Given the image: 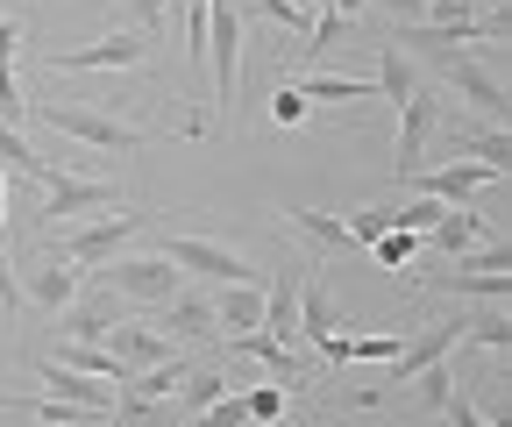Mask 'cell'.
<instances>
[{
	"instance_id": "1",
	"label": "cell",
	"mask_w": 512,
	"mask_h": 427,
	"mask_svg": "<svg viewBox=\"0 0 512 427\" xmlns=\"http://www.w3.org/2000/svg\"><path fill=\"white\" fill-rule=\"evenodd\" d=\"M427 65H434V86H441V93H448V86L463 93V107L477 114V129H505V86H498V72L484 65V57H470L463 43H448V50L427 57Z\"/></svg>"
},
{
	"instance_id": "2",
	"label": "cell",
	"mask_w": 512,
	"mask_h": 427,
	"mask_svg": "<svg viewBox=\"0 0 512 427\" xmlns=\"http://www.w3.org/2000/svg\"><path fill=\"white\" fill-rule=\"evenodd\" d=\"M242 0H207V57H214V100H221V129L235 121V86H242Z\"/></svg>"
},
{
	"instance_id": "3",
	"label": "cell",
	"mask_w": 512,
	"mask_h": 427,
	"mask_svg": "<svg viewBox=\"0 0 512 427\" xmlns=\"http://www.w3.org/2000/svg\"><path fill=\"white\" fill-rule=\"evenodd\" d=\"M143 228H150V214H107V221H93V228H72L64 242H50V235H43V257L72 264V271H100V264H107V257H121Z\"/></svg>"
},
{
	"instance_id": "4",
	"label": "cell",
	"mask_w": 512,
	"mask_h": 427,
	"mask_svg": "<svg viewBox=\"0 0 512 427\" xmlns=\"http://www.w3.org/2000/svg\"><path fill=\"white\" fill-rule=\"evenodd\" d=\"M57 136H72V143H86V150H114V157H136L143 150V129H128V121H114V114H100V107H72V100H43L36 107Z\"/></svg>"
},
{
	"instance_id": "5",
	"label": "cell",
	"mask_w": 512,
	"mask_h": 427,
	"mask_svg": "<svg viewBox=\"0 0 512 427\" xmlns=\"http://www.w3.org/2000/svg\"><path fill=\"white\" fill-rule=\"evenodd\" d=\"M448 129L441 121V86L434 79H420L406 100H399V143H392V178H413L420 171V157H427V143Z\"/></svg>"
},
{
	"instance_id": "6",
	"label": "cell",
	"mask_w": 512,
	"mask_h": 427,
	"mask_svg": "<svg viewBox=\"0 0 512 427\" xmlns=\"http://www.w3.org/2000/svg\"><path fill=\"white\" fill-rule=\"evenodd\" d=\"M171 271H192V278H214V285H264V271H256L249 257L221 250V242L207 235H164V250H157Z\"/></svg>"
},
{
	"instance_id": "7",
	"label": "cell",
	"mask_w": 512,
	"mask_h": 427,
	"mask_svg": "<svg viewBox=\"0 0 512 427\" xmlns=\"http://www.w3.org/2000/svg\"><path fill=\"white\" fill-rule=\"evenodd\" d=\"M185 271H171L164 257H107L100 264V285L114 292V299H136V307H164V299H178L185 285H178Z\"/></svg>"
},
{
	"instance_id": "8",
	"label": "cell",
	"mask_w": 512,
	"mask_h": 427,
	"mask_svg": "<svg viewBox=\"0 0 512 427\" xmlns=\"http://www.w3.org/2000/svg\"><path fill=\"white\" fill-rule=\"evenodd\" d=\"M505 171L491 164H470V157H448V164H420L413 178H399V186H413L420 200H441V207H470L484 186H498Z\"/></svg>"
},
{
	"instance_id": "9",
	"label": "cell",
	"mask_w": 512,
	"mask_h": 427,
	"mask_svg": "<svg viewBox=\"0 0 512 427\" xmlns=\"http://www.w3.org/2000/svg\"><path fill=\"white\" fill-rule=\"evenodd\" d=\"M136 65H150V36L143 29H114L100 43H79V50L50 57V72H136Z\"/></svg>"
},
{
	"instance_id": "10",
	"label": "cell",
	"mask_w": 512,
	"mask_h": 427,
	"mask_svg": "<svg viewBox=\"0 0 512 427\" xmlns=\"http://www.w3.org/2000/svg\"><path fill=\"white\" fill-rule=\"evenodd\" d=\"M221 356H249V363H264L271 385H285V392L313 385V363H306L292 342H271V335H228V342H221Z\"/></svg>"
},
{
	"instance_id": "11",
	"label": "cell",
	"mask_w": 512,
	"mask_h": 427,
	"mask_svg": "<svg viewBox=\"0 0 512 427\" xmlns=\"http://www.w3.org/2000/svg\"><path fill=\"white\" fill-rule=\"evenodd\" d=\"M100 207H114V186H107V178H72V171H50V178H43V214H50V228H57V221H79V214H100Z\"/></svg>"
},
{
	"instance_id": "12",
	"label": "cell",
	"mask_w": 512,
	"mask_h": 427,
	"mask_svg": "<svg viewBox=\"0 0 512 427\" xmlns=\"http://www.w3.org/2000/svg\"><path fill=\"white\" fill-rule=\"evenodd\" d=\"M463 342V314H448V321H434V328H420L413 342H399V356H392V378L384 385H413L427 363H448V349Z\"/></svg>"
},
{
	"instance_id": "13",
	"label": "cell",
	"mask_w": 512,
	"mask_h": 427,
	"mask_svg": "<svg viewBox=\"0 0 512 427\" xmlns=\"http://www.w3.org/2000/svg\"><path fill=\"white\" fill-rule=\"evenodd\" d=\"M150 328H157L164 342H214V335H221L214 299H207V292H178V299H164Z\"/></svg>"
},
{
	"instance_id": "14",
	"label": "cell",
	"mask_w": 512,
	"mask_h": 427,
	"mask_svg": "<svg viewBox=\"0 0 512 427\" xmlns=\"http://www.w3.org/2000/svg\"><path fill=\"white\" fill-rule=\"evenodd\" d=\"M477 242H505V235H491L484 214H470V207H441V221L420 235V250H434L441 264H456L463 250H477Z\"/></svg>"
},
{
	"instance_id": "15",
	"label": "cell",
	"mask_w": 512,
	"mask_h": 427,
	"mask_svg": "<svg viewBox=\"0 0 512 427\" xmlns=\"http://www.w3.org/2000/svg\"><path fill=\"white\" fill-rule=\"evenodd\" d=\"M299 278L306 264H278V278H264V328L271 342H299Z\"/></svg>"
},
{
	"instance_id": "16",
	"label": "cell",
	"mask_w": 512,
	"mask_h": 427,
	"mask_svg": "<svg viewBox=\"0 0 512 427\" xmlns=\"http://www.w3.org/2000/svg\"><path fill=\"white\" fill-rule=\"evenodd\" d=\"M36 378L50 385L43 399H64V406H86V413H114V385H100V378H86V371H64V363L36 356Z\"/></svg>"
},
{
	"instance_id": "17",
	"label": "cell",
	"mask_w": 512,
	"mask_h": 427,
	"mask_svg": "<svg viewBox=\"0 0 512 427\" xmlns=\"http://www.w3.org/2000/svg\"><path fill=\"white\" fill-rule=\"evenodd\" d=\"M64 321V342H107V328L121 321V299L100 285V292H86V299H72V307L57 314Z\"/></svg>"
},
{
	"instance_id": "18",
	"label": "cell",
	"mask_w": 512,
	"mask_h": 427,
	"mask_svg": "<svg viewBox=\"0 0 512 427\" xmlns=\"http://www.w3.org/2000/svg\"><path fill=\"white\" fill-rule=\"evenodd\" d=\"M100 349H107V356H121L128 371H150V363H164V356H171V342H164L150 321H114Z\"/></svg>"
},
{
	"instance_id": "19",
	"label": "cell",
	"mask_w": 512,
	"mask_h": 427,
	"mask_svg": "<svg viewBox=\"0 0 512 427\" xmlns=\"http://www.w3.org/2000/svg\"><path fill=\"white\" fill-rule=\"evenodd\" d=\"M342 335V314H335V299H328V285H320L313 271L299 278V342H335Z\"/></svg>"
},
{
	"instance_id": "20",
	"label": "cell",
	"mask_w": 512,
	"mask_h": 427,
	"mask_svg": "<svg viewBox=\"0 0 512 427\" xmlns=\"http://www.w3.org/2000/svg\"><path fill=\"white\" fill-rule=\"evenodd\" d=\"M22 299H29V307H43V314H64V307L79 299V271L57 264V257H43V271L22 278Z\"/></svg>"
},
{
	"instance_id": "21",
	"label": "cell",
	"mask_w": 512,
	"mask_h": 427,
	"mask_svg": "<svg viewBox=\"0 0 512 427\" xmlns=\"http://www.w3.org/2000/svg\"><path fill=\"white\" fill-rule=\"evenodd\" d=\"M214 321L228 335H256V328H264V285H228L214 299Z\"/></svg>"
},
{
	"instance_id": "22",
	"label": "cell",
	"mask_w": 512,
	"mask_h": 427,
	"mask_svg": "<svg viewBox=\"0 0 512 427\" xmlns=\"http://www.w3.org/2000/svg\"><path fill=\"white\" fill-rule=\"evenodd\" d=\"M434 285L441 292H463V299H484V307H512V271H491V278H477V271H434Z\"/></svg>"
},
{
	"instance_id": "23",
	"label": "cell",
	"mask_w": 512,
	"mask_h": 427,
	"mask_svg": "<svg viewBox=\"0 0 512 427\" xmlns=\"http://www.w3.org/2000/svg\"><path fill=\"white\" fill-rule=\"evenodd\" d=\"M185 371H192V356H164V363H150V371H128L121 378V392H136V399H171L178 385H185Z\"/></svg>"
},
{
	"instance_id": "24",
	"label": "cell",
	"mask_w": 512,
	"mask_h": 427,
	"mask_svg": "<svg viewBox=\"0 0 512 427\" xmlns=\"http://www.w3.org/2000/svg\"><path fill=\"white\" fill-rule=\"evenodd\" d=\"M448 150H456V157H470V164H491V171H505V157H512V136H505V129H448Z\"/></svg>"
},
{
	"instance_id": "25",
	"label": "cell",
	"mask_w": 512,
	"mask_h": 427,
	"mask_svg": "<svg viewBox=\"0 0 512 427\" xmlns=\"http://www.w3.org/2000/svg\"><path fill=\"white\" fill-rule=\"evenodd\" d=\"M50 363H64V371H86V378H107V385H121V378H128V363H121V356H107L100 342H64Z\"/></svg>"
},
{
	"instance_id": "26",
	"label": "cell",
	"mask_w": 512,
	"mask_h": 427,
	"mask_svg": "<svg viewBox=\"0 0 512 427\" xmlns=\"http://www.w3.org/2000/svg\"><path fill=\"white\" fill-rule=\"evenodd\" d=\"M292 228L313 242L320 257H342V250H356V242H349V228H342L335 214H320V207H292Z\"/></svg>"
},
{
	"instance_id": "27",
	"label": "cell",
	"mask_w": 512,
	"mask_h": 427,
	"mask_svg": "<svg viewBox=\"0 0 512 427\" xmlns=\"http://www.w3.org/2000/svg\"><path fill=\"white\" fill-rule=\"evenodd\" d=\"M292 93H299L306 107H313V100H377V86H370V79H335V72H306Z\"/></svg>"
},
{
	"instance_id": "28",
	"label": "cell",
	"mask_w": 512,
	"mask_h": 427,
	"mask_svg": "<svg viewBox=\"0 0 512 427\" xmlns=\"http://www.w3.org/2000/svg\"><path fill=\"white\" fill-rule=\"evenodd\" d=\"M413 86H420V72H413V57H399L392 43H377V93H384V100L399 107V100H406Z\"/></svg>"
},
{
	"instance_id": "29",
	"label": "cell",
	"mask_w": 512,
	"mask_h": 427,
	"mask_svg": "<svg viewBox=\"0 0 512 427\" xmlns=\"http://www.w3.org/2000/svg\"><path fill=\"white\" fill-rule=\"evenodd\" d=\"M0 171H22V178H36V186L50 178V157H36V150L22 143L15 121H0Z\"/></svg>"
},
{
	"instance_id": "30",
	"label": "cell",
	"mask_w": 512,
	"mask_h": 427,
	"mask_svg": "<svg viewBox=\"0 0 512 427\" xmlns=\"http://www.w3.org/2000/svg\"><path fill=\"white\" fill-rule=\"evenodd\" d=\"M463 342H477V349H491V356H512V321H505V307L463 314Z\"/></svg>"
},
{
	"instance_id": "31",
	"label": "cell",
	"mask_w": 512,
	"mask_h": 427,
	"mask_svg": "<svg viewBox=\"0 0 512 427\" xmlns=\"http://www.w3.org/2000/svg\"><path fill=\"white\" fill-rule=\"evenodd\" d=\"M370 257H377L384 271H413V257H420V235H406V228H384V235L370 242Z\"/></svg>"
},
{
	"instance_id": "32",
	"label": "cell",
	"mask_w": 512,
	"mask_h": 427,
	"mask_svg": "<svg viewBox=\"0 0 512 427\" xmlns=\"http://www.w3.org/2000/svg\"><path fill=\"white\" fill-rule=\"evenodd\" d=\"M342 29H349V22L328 8V0H320V8H313V29H306V43H299V57H306V65H320V57H328V43H335Z\"/></svg>"
},
{
	"instance_id": "33",
	"label": "cell",
	"mask_w": 512,
	"mask_h": 427,
	"mask_svg": "<svg viewBox=\"0 0 512 427\" xmlns=\"http://www.w3.org/2000/svg\"><path fill=\"white\" fill-rule=\"evenodd\" d=\"M242 406H249V427H278L285 420V385H242Z\"/></svg>"
},
{
	"instance_id": "34",
	"label": "cell",
	"mask_w": 512,
	"mask_h": 427,
	"mask_svg": "<svg viewBox=\"0 0 512 427\" xmlns=\"http://www.w3.org/2000/svg\"><path fill=\"white\" fill-rule=\"evenodd\" d=\"M107 420H114V427H171V420H164V399H136V392H121Z\"/></svg>"
},
{
	"instance_id": "35",
	"label": "cell",
	"mask_w": 512,
	"mask_h": 427,
	"mask_svg": "<svg viewBox=\"0 0 512 427\" xmlns=\"http://www.w3.org/2000/svg\"><path fill=\"white\" fill-rule=\"evenodd\" d=\"M448 271H477V278H491V271H512V250H505V242H477V250H463Z\"/></svg>"
},
{
	"instance_id": "36",
	"label": "cell",
	"mask_w": 512,
	"mask_h": 427,
	"mask_svg": "<svg viewBox=\"0 0 512 427\" xmlns=\"http://www.w3.org/2000/svg\"><path fill=\"white\" fill-rule=\"evenodd\" d=\"M185 427H249V406H242V392H221L207 413H192Z\"/></svg>"
},
{
	"instance_id": "37",
	"label": "cell",
	"mask_w": 512,
	"mask_h": 427,
	"mask_svg": "<svg viewBox=\"0 0 512 427\" xmlns=\"http://www.w3.org/2000/svg\"><path fill=\"white\" fill-rule=\"evenodd\" d=\"M342 228H349V242H356V250H370V242H377L384 228H392V207H356Z\"/></svg>"
},
{
	"instance_id": "38",
	"label": "cell",
	"mask_w": 512,
	"mask_h": 427,
	"mask_svg": "<svg viewBox=\"0 0 512 427\" xmlns=\"http://www.w3.org/2000/svg\"><path fill=\"white\" fill-rule=\"evenodd\" d=\"M413 385H420V406H427V413H441V399L456 392V378H448V363H427V371H420Z\"/></svg>"
},
{
	"instance_id": "39",
	"label": "cell",
	"mask_w": 512,
	"mask_h": 427,
	"mask_svg": "<svg viewBox=\"0 0 512 427\" xmlns=\"http://www.w3.org/2000/svg\"><path fill=\"white\" fill-rule=\"evenodd\" d=\"M299 121H306V100L292 86H271V129H299Z\"/></svg>"
},
{
	"instance_id": "40",
	"label": "cell",
	"mask_w": 512,
	"mask_h": 427,
	"mask_svg": "<svg viewBox=\"0 0 512 427\" xmlns=\"http://www.w3.org/2000/svg\"><path fill=\"white\" fill-rule=\"evenodd\" d=\"M15 314H22V278L8 264V242H0V321H15Z\"/></svg>"
},
{
	"instance_id": "41",
	"label": "cell",
	"mask_w": 512,
	"mask_h": 427,
	"mask_svg": "<svg viewBox=\"0 0 512 427\" xmlns=\"http://www.w3.org/2000/svg\"><path fill=\"white\" fill-rule=\"evenodd\" d=\"M441 420H448V427H484V413H477L463 392H448V399H441Z\"/></svg>"
},
{
	"instance_id": "42",
	"label": "cell",
	"mask_w": 512,
	"mask_h": 427,
	"mask_svg": "<svg viewBox=\"0 0 512 427\" xmlns=\"http://www.w3.org/2000/svg\"><path fill=\"white\" fill-rule=\"evenodd\" d=\"M128 15H136V29H164V0H128Z\"/></svg>"
},
{
	"instance_id": "43",
	"label": "cell",
	"mask_w": 512,
	"mask_h": 427,
	"mask_svg": "<svg viewBox=\"0 0 512 427\" xmlns=\"http://www.w3.org/2000/svg\"><path fill=\"white\" fill-rule=\"evenodd\" d=\"M15 50H22V22L0 15V65H15Z\"/></svg>"
},
{
	"instance_id": "44",
	"label": "cell",
	"mask_w": 512,
	"mask_h": 427,
	"mask_svg": "<svg viewBox=\"0 0 512 427\" xmlns=\"http://www.w3.org/2000/svg\"><path fill=\"white\" fill-rule=\"evenodd\" d=\"M0 193H8V171H0Z\"/></svg>"
},
{
	"instance_id": "45",
	"label": "cell",
	"mask_w": 512,
	"mask_h": 427,
	"mask_svg": "<svg viewBox=\"0 0 512 427\" xmlns=\"http://www.w3.org/2000/svg\"><path fill=\"white\" fill-rule=\"evenodd\" d=\"M292 427H313V420H292Z\"/></svg>"
},
{
	"instance_id": "46",
	"label": "cell",
	"mask_w": 512,
	"mask_h": 427,
	"mask_svg": "<svg viewBox=\"0 0 512 427\" xmlns=\"http://www.w3.org/2000/svg\"><path fill=\"white\" fill-rule=\"evenodd\" d=\"M93 427H100V420H93Z\"/></svg>"
}]
</instances>
